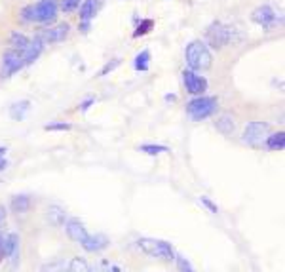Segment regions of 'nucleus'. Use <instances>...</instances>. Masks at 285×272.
<instances>
[{"label":"nucleus","mask_w":285,"mask_h":272,"mask_svg":"<svg viewBox=\"0 0 285 272\" xmlns=\"http://www.w3.org/2000/svg\"><path fill=\"white\" fill-rule=\"evenodd\" d=\"M57 11H59V2L57 0H38L31 6L23 8L21 11V19L27 23H53L57 17Z\"/></svg>","instance_id":"1"},{"label":"nucleus","mask_w":285,"mask_h":272,"mask_svg":"<svg viewBox=\"0 0 285 272\" xmlns=\"http://www.w3.org/2000/svg\"><path fill=\"white\" fill-rule=\"evenodd\" d=\"M185 61L190 71H207L213 65V55L209 46L203 40H192L185 48Z\"/></svg>","instance_id":"2"},{"label":"nucleus","mask_w":285,"mask_h":272,"mask_svg":"<svg viewBox=\"0 0 285 272\" xmlns=\"http://www.w3.org/2000/svg\"><path fill=\"white\" fill-rule=\"evenodd\" d=\"M137 246L145 251L147 255L154 257V259H162V261H175V250L173 246L166 242V240H154V238H139Z\"/></svg>","instance_id":"3"},{"label":"nucleus","mask_w":285,"mask_h":272,"mask_svg":"<svg viewBox=\"0 0 285 272\" xmlns=\"http://www.w3.org/2000/svg\"><path fill=\"white\" fill-rule=\"evenodd\" d=\"M215 110H217V99L207 97V95H198L187 103V114L194 122L209 118L215 114Z\"/></svg>","instance_id":"4"},{"label":"nucleus","mask_w":285,"mask_h":272,"mask_svg":"<svg viewBox=\"0 0 285 272\" xmlns=\"http://www.w3.org/2000/svg\"><path fill=\"white\" fill-rule=\"evenodd\" d=\"M272 133V128L268 122H249L243 130V135H242V141L249 147H263L266 137Z\"/></svg>","instance_id":"5"},{"label":"nucleus","mask_w":285,"mask_h":272,"mask_svg":"<svg viewBox=\"0 0 285 272\" xmlns=\"http://www.w3.org/2000/svg\"><path fill=\"white\" fill-rule=\"evenodd\" d=\"M251 19L253 23L257 25H261L263 29H272L276 23L282 21V15L278 13L274 6H270V4H263V6H257L251 13Z\"/></svg>","instance_id":"6"},{"label":"nucleus","mask_w":285,"mask_h":272,"mask_svg":"<svg viewBox=\"0 0 285 272\" xmlns=\"http://www.w3.org/2000/svg\"><path fill=\"white\" fill-rule=\"evenodd\" d=\"M101 6H103V0H82L80 13H78L82 33H88V31H90V25H92V21L95 19V15L99 13Z\"/></svg>","instance_id":"7"},{"label":"nucleus","mask_w":285,"mask_h":272,"mask_svg":"<svg viewBox=\"0 0 285 272\" xmlns=\"http://www.w3.org/2000/svg\"><path fill=\"white\" fill-rule=\"evenodd\" d=\"M183 84H185L190 95L198 97V95H203L205 90H207V78L187 69V71H183Z\"/></svg>","instance_id":"8"},{"label":"nucleus","mask_w":285,"mask_h":272,"mask_svg":"<svg viewBox=\"0 0 285 272\" xmlns=\"http://www.w3.org/2000/svg\"><path fill=\"white\" fill-rule=\"evenodd\" d=\"M205 38H207V42L211 44L213 48H217V50H219V48H222V46H226V44L230 42L232 33H230V29H228V27H224L222 23H213V25L207 27Z\"/></svg>","instance_id":"9"},{"label":"nucleus","mask_w":285,"mask_h":272,"mask_svg":"<svg viewBox=\"0 0 285 272\" xmlns=\"http://www.w3.org/2000/svg\"><path fill=\"white\" fill-rule=\"evenodd\" d=\"M23 67H25V61L21 57V52L11 50V48L8 52H4V55H2V77H11V75L19 73Z\"/></svg>","instance_id":"10"},{"label":"nucleus","mask_w":285,"mask_h":272,"mask_svg":"<svg viewBox=\"0 0 285 272\" xmlns=\"http://www.w3.org/2000/svg\"><path fill=\"white\" fill-rule=\"evenodd\" d=\"M65 230H67V236L73 240L74 244H84L86 238L90 236V232L88 229L84 227V223L80 221L78 217H71L67 219V223H65Z\"/></svg>","instance_id":"11"},{"label":"nucleus","mask_w":285,"mask_h":272,"mask_svg":"<svg viewBox=\"0 0 285 272\" xmlns=\"http://www.w3.org/2000/svg\"><path fill=\"white\" fill-rule=\"evenodd\" d=\"M69 33H71V27H69L67 23H61V25H55V27H50V29L42 31L38 38L42 40L44 46H46V44H57V42H63L65 38L69 36Z\"/></svg>","instance_id":"12"},{"label":"nucleus","mask_w":285,"mask_h":272,"mask_svg":"<svg viewBox=\"0 0 285 272\" xmlns=\"http://www.w3.org/2000/svg\"><path fill=\"white\" fill-rule=\"evenodd\" d=\"M42 50H44L42 40H40L38 36H36V38H31V40H29V44H27V48L21 52V57H23V61H25V65H31V63H34V61L40 57Z\"/></svg>","instance_id":"13"},{"label":"nucleus","mask_w":285,"mask_h":272,"mask_svg":"<svg viewBox=\"0 0 285 272\" xmlns=\"http://www.w3.org/2000/svg\"><path fill=\"white\" fill-rule=\"evenodd\" d=\"M82 248L86 251H90V253H99L105 248H108V238L105 234H90L84 244H82Z\"/></svg>","instance_id":"14"},{"label":"nucleus","mask_w":285,"mask_h":272,"mask_svg":"<svg viewBox=\"0 0 285 272\" xmlns=\"http://www.w3.org/2000/svg\"><path fill=\"white\" fill-rule=\"evenodd\" d=\"M46 219L53 227H63L67 223V211H65V207L53 204V206H48V209H46Z\"/></svg>","instance_id":"15"},{"label":"nucleus","mask_w":285,"mask_h":272,"mask_svg":"<svg viewBox=\"0 0 285 272\" xmlns=\"http://www.w3.org/2000/svg\"><path fill=\"white\" fill-rule=\"evenodd\" d=\"M19 242H21V240H19V236H17L15 232H8V234L4 236V244H2V253H4V257L10 259L15 251H19Z\"/></svg>","instance_id":"16"},{"label":"nucleus","mask_w":285,"mask_h":272,"mask_svg":"<svg viewBox=\"0 0 285 272\" xmlns=\"http://www.w3.org/2000/svg\"><path fill=\"white\" fill-rule=\"evenodd\" d=\"M215 128L217 131H221L222 135H232L236 130V122H234L232 114H221L219 118L215 120Z\"/></svg>","instance_id":"17"},{"label":"nucleus","mask_w":285,"mask_h":272,"mask_svg":"<svg viewBox=\"0 0 285 272\" xmlns=\"http://www.w3.org/2000/svg\"><path fill=\"white\" fill-rule=\"evenodd\" d=\"M29 110H31V101H27V99L17 101L10 107V118L15 120V122H21V120H25Z\"/></svg>","instance_id":"18"},{"label":"nucleus","mask_w":285,"mask_h":272,"mask_svg":"<svg viewBox=\"0 0 285 272\" xmlns=\"http://www.w3.org/2000/svg\"><path fill=\"white\" fill-rule=\"evenodd\" d=\"M10 207H11V211H15V213H27V211L31 209V198L27 194L11 196Z\"/></svg>","instance_id":"19"},{"label":"nucleus","mask_w":285,"mask_h":272,"mask_svg":"<svg viewBox=\"0 0 285 272\" xmlns=\"http://www.w3.org/2000/svg\"><path fill=\"white\" fill-rule=\"evenodd\" d=\"M266 149H270V151H284L285 149V133L284 131H276V133H270L268 137H266Z\"/></svg>","instance_id":"20"},{"label":"nucleus","mask_w":285,"mask_h":272,"mask_svg":"<svg viewBox=\"0 0 285 272\" xmlns=\"http://www.w3.org/2000/svg\"><path fill=\"white\" fill-rule=\"evenodd\" d=\"M38 272H69V261L57 259V261L44 263V265H40Z\"/></svg>","instance_id":"21"},{"label":"nucleus","mask_w":285,"mask_h":272,"mask_svg":"<svg viewBox=\"0 0 285 272\" xmlns=\"http://www.w3.org/2000/svg\"><path fill=\"white\" fill-rule=\"evenodd\" d=\"M29 36L27 34H23V33H11L10 36V44H11V50H17V52H23L25 48H27V44H29Z\"/></svg>","instance_id":"22"},{"label":"nucleus","mask_w":285,"mask_h":272,"mask_svg":"<svg viewBox=\"0 0 285 272\" xmlns=\"http://www.w3.org/2000/svg\"><path fill=\"white\" fill-rule=\"evenodd\" d=\"M133 67H135V71H141V73L148 71V67H150V52H148V50H143V52H139V54L135 55Z\"/></svg>","instance_id":"23"},{"label":"nucleus","mask_w":285,"mask_h":272,"mask_svg":"<svg viewBox=\"0 0 285 272\" xmlns=\"http://www.w3.org/2000/svg\"><path fill=\"white\" fill-rule=\"evenodd\" d=\"M88 269H90V265L84 257H73L69 261V272H88Z\"/></svg>","instance_id":"24"},{"label":"nucleus","mask_w":285,"mask_h":272,"mask_svg":"<svg viewBox=\"0 0 285 272\" xmlns=\"http://www.w3.org/2000/svg\"><path fill=\"white\" fill-rule=\"evenodd\" d=\"M139 151H143L145 154H162V153H168L169 149L164 147V145H141Z\"/></svg>","instance_id":"25"},{"label":"nucleus","mask_w":285,"mask_h":272,"mask_svg":"<svg viewBox=\"0 0 285 272\" xmlns=\"http://www.w3.org/2000/svg\"><path fill=\"white\" fill-rule=\"evenodd\" d=\"M152 27H154V21H152V19H143V21L137 25V29H135L133 36L139 38V36H143V34L150 33V29H152Z\"/></svg>","instance_id":"26"},{"label":"nucleus","mask_w":285,"mask_h":272,"mask_svg":"<svg viewBox=\"0 0 285 272\" xmlns=\"http://www.w3.org/2000/svg\"><path fill=\"white\" fill-rule=\"evenodd\" d=\"M80 4H82V0H61L59 2V10L65 11V13H71L76 8H80Z\"/></svg>","instance_id":"27"},{"label":"nucleus","mask_w":285,"mask_h":272,"mask_svg":"<svg viewBox=\"0 0 285 272\" xmlns=\"http://www.w3.org/2000/svg\"><path fill=\"white\" fill-rule=\"evenodd\" d=\"M175 263H177V269L179 272H194V267L190 265V261L183 255H175Z\"/></svg>","instance_id":"28"},{"label":"nucleus","mask_w":285,"mask_h":272,"mask_svg":"<svg viewBox=\"0 0 285 272\" xmlns=\"http://www.w3.org/2000/svg\"><path fill=\"white\" fill-rule=\"evenodd\" d=\"M71 128H73V126L67 124V122H53V124H46V126H44L46 131H69Z\"/></svg>","instance_id":"29"},{"label":"nucleus","mask_w":285,"mask_h":272,"mask_svg":"<svg viewBox=\"0 0 285 272\" xmlns=\"http://www.w3.org/2000/svg\"><path fill=\"white\" fill-rule=\"evenodd\" d=\"M118 65H120V59H112L110 63H106V65L103 67V69H101L99 77H106V75H108V73H112V71H114V69H116Z\"/></svg>","instance_id":"30"},{"label":"nucleus","mask_w":285,"mask_h":272,"mask_svg":"<svg viewBox=\"0 0 285 272\" xmlns=\"http://www.w3.org/2000/svg\"><path fill=\"white\" fill-rule=\"evenodd\" d=\"M201 204H203V206L207 207V209H209V211H211V213H219V207L215 206V204H213L211 200H209V198H205V196H201V200H200Z\"/></svg>","instance_id":"31"},{"label":"nucleus","mask_w":285,"mask_h":272,"mask_svg":"<svg viewBox=\"0 0 285 272\" xmlns=\"http://www.w3.org/2000/svg\"><path fill=\"white\" fill-rule=\"evenodd\" d=\"M94 103H95V99H94V97L86 99L84 103H82V105H80V110H82V112H86V110L90 109V107H92V105H94Z\"/></svg>","instance_id":"32"},{"label":"nucleus","mask_w":285,"mask_h":272,"mask_svg":"<svg viewBox=\"0 0 285 272\" xmlns=\"http://www.w3.org/2000/svg\"><path fill=\"white\" fill-rule=\"evenodd\" d=\"M6 215H8V211H6V207L4 204H0V227L6 223Z\"/></svg>","instance_id":"33"},{"label":"nucleus","mask_w":285,"mask_h":272,"mask_svg":"<svg viewBox=\"0 0 285 272\" xmlns=\"http://www.w3.org/2000/svg\"><path fill=\"white\" fill-rule=\"evenodd\" d=\"M4 236H6V232H2V229H0V259L4 257V253H2V244H4Z\"/></svg>","instance_id":"34"},{"label":"nucleus","mask_w":285,"mask_h":272,"mask_svg":"<svg viewBox=\"0 0 285 272\" xmlns=\"http://www.w3.org/2000/svg\"><path fill=\"white\" fill-rule=\"evenodd\" d=\"M88 272H105V271H103V269H99V267H90Z\"/></svg>","instance_id":"35"},{"label":"nucleus","mask_w":285,"mask_h":272,"mask_svg":"<svg viewBox=\"0 0 285 272\" xmlns=\"http://www.w3.org/2000/svg\"><path fill=\"white\" fill-rule=\"evenodd\" d=\"M6 166H8V162L4 158H0V170H6Z\"/></svg>","instance_id":"36"},{"label":"nucleus","mask_w":285,"mask_h":272,"mask_svg":"<svg viewBox=\"0 0 285 272\" xmlns=\"http://www.w3.org/2000/svg\"><path fill=\"white\" fill-rule=\"evenodd\" d=\"M4 154H6V147H0V158H2Z\"/></svg>","instance_id":"37"}]
</instances>
